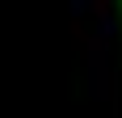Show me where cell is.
Segmentation results:
<instances>
[{"instance_id":"6da1fadb","label":"cell","mask_w":122,"mask_h":118,"mask_svg":"<svg viewBox=\"0 0 122 118\" xmlns=\"http://www.w3.org/2000/svg\"><path fill=\"white\" fill-rule=\"evenodd\" d=\"M88 93L97 97V101H105V97L114 93L110 89V51H105L101 38L88 47Z\"/></svg>"},{"instance_id":"7a4b0ae2","label":"cell","mask_w":122,"mask_h":118,"mask_svg":"<svg viewBox=\"0 0 122 118\" xmlns=\"http://www.w3.org/2000/svg\"><path fill=\"white\" fill-rule=\"evenodd\" d=\"M114 34H118V21H114L110 13H101V21H97V38H101V42H110Z\"/></svg>"},{"instance_id":"3957f363","label":"cell","mask_w":122,"mask_h":118,"mask_svg":"<svg viewBox=\"0 0 122 118\" xmlns=\"http://www.w3.org/2000/svg\"><path fill=\"white\" fill-rule=\"evenodd\" d=\"M88 9H93V0H72V17H84Z\"/></svg>"}]
</instances>
